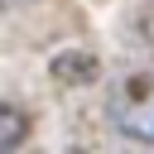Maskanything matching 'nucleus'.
Masks as SVG:
<instances>
[{"label": "nucleus", "mask_w": 154, "mask_h": 154, "mask_svg": "<svg viewBox=\"0 0 154 154\" xmlns=\"http://www.w3.org/2000/svg\"><path fill=\"white\" fill-rule=\"evenodd\" d=\"M111 120L125 135L154 144V77H130L120 87V96L111 101Z\"/></svg>", "instance_id": "1"}]
</instances>
